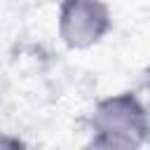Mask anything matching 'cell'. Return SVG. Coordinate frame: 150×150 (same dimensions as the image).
I'll use <instances>...</instances> for the list:
<instances>
[{"label": "cell", "mask_w": 150, "mask_h": 150, "mask_svg": "<svg viewBox=\"0 0 150 150\" xmlns=\"http://www.w3.org/2000/svg\"><path fill=\"white\" fill-rule=\"evenodd\" d=\"M112 26L105 0H63L59 9V38L68 49H91Z\"/></svg>", "instance_id": "2"}, {"label": "cell", "mask_w": 150, "mask_h": 150, "mask_svg": "<svg viewBox=\"0 0 150 150\" xmlns=\"http://www.w3.org/2000/svg\"><path fill=\"white\" fill-rule=\"evenodd\" d=\"M94 148H138L150 136V117L134 94H112L101 98L89 117Z\"/></svg>", "instance_id": "1"}, {"label": "cell", "mask_w": 150, "mask_h": 150, "mask_svg": "<svg viewBox=\"0 0 150 150\" xmlns=\"http://www.w3.org/2000/svg\"><path fill=\"white\" fill-rule=\"evenodd\" d=\"M19 145H23L19 138L9 136L7 131H0V148H19Z\"/></svg>", "instance_id": "3"}, {"label": "cell", "mask_w": 150, "mask_h": 150, "mask_svg": "<svg viewBox=\"0 0 150 150\" xmlns=\"http://www.w3.org/2000/svg\"><path fill=\"white\" fill-rule=\"evenodd\" d=\"M145 87H148V94H150V66H148V73H145Z\"/></svg>", "instance_id": "4"}]
</instances>
